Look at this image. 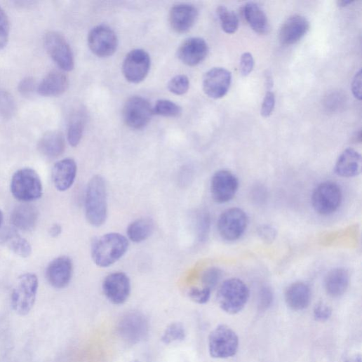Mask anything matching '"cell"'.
<instances>
[{
  "mask_svg": "<svg viewBox=\"0 0 362 362\" xmlns=\"http://www.w3.org/2000/svg\"><path fill=\"white\" fill-rule=\"evenodd\" d=\"M85 214L88 222L95 227L105 224L108 217L107 189L100 175L89 180L85 195Z\"/></svg>",
  "mask_w": 362,
  "mask_h": 362,
  "instance_id": "1",
  "label": "cell"
},
{
  "mask_svg": "<svg viewBox=\"0 0 362 362\" xmlns=\"http://www.w3.org/2000/svg\"><path fill=\"white\" fill-rule=\"evenodd\" d=\"M128 239L119 233H109L96 239L92 246V257L100 267H108L127 252Z\"/></svg>",
  "mask_w": 362,
  "mask_h": 362,
  "instance_id": "2",
  "label": "cell"
},
{
  "mask_svg": "<svg viewBox=\"0 0 362 362\" xmlns=\"http://www.w3.org/2000/svg\"><path fill=\"white\" fill-rule=\"evenodd\" d=\"M249 298V290L240 279H231L220 287L217 300L220 307L226 313L236 314L246 307Z\"/></svg>",
  "mask_w": 362,
  "mask_h": 362,
  "instance_id": "3",
  "label": "cell"
},
{
  "mask_svg": "<svg viewBox=\"0 0 362 362\" xmlns=\"http://www.w3.org/2000/svg\"><path fill=\"white\" fill-rule=\"evenodd\" d=\"M11 192L17 200L25 203L39 199L43 195V185L38 173L30 168L18 170L12 178Z\"/></svg>",
  "mask_w": 362,
  "mask_h": 362,
  "instance_id": "4",
  "label": "cell"
},
{
  "mask_svg": "<svg viewBox=\"0 0 362 362\" xmlns=\"http://www.w3.org/2000/svg\"><path fill=\"white\" fill-rule=\"evenodd\" d=\"M39 288L38 278L35 274L21 276L12 293L13 309L20 315H27L32 309Z\"/></svg>",
  "mask_w": 362,
  "mask_h": 362,
  "instance_id": "5",
  "label": "cell"
},
{
  "mask_svg": "<svg viewBox=\"0 0 362 362\" xmlns=\"http://www.w3.org/2000/svg\"><path fill=\"white\" fill-rule=\"evenodd\" d=\"M239 345L238 335L225 325L217 326L209 336V352L215 358H227L234 356L239 349Z\"/></svg>",
  "mask_w": 362,
  "mask_h": 362,
  "instance_id": "6",
  "label": "cell"
},
{
  "mask_svg": "<svg viewBox=\"0 0 362 362\" xmlns=\"http://www.w3.org/2000/svg\"><path fill=\"white\" fill-rule=\"evenodd\" d=\"M149 330V321L140 312L132 311L125 314L119 321L117 331L126 343L134 345L145 340Z\"/></svg>",
  "mask_w": 362,
  "mask_h": 362,
  "instance_id": "7",
  "label": "cell"
},
{
  "mask_svg": "<svg viewBox=\"0 0 362 362\" xmlns=\"http://www.w3.org/2000/svg\"><path fill=\"white\" fill-rule=\"evenodd\" d=\"M342 199L340 187L332 181L320 184L314 191L311 203L314 210L321 215H329L337 210Z\"/></svg>",
  "mask_w": 362,
  "mask_h": 362,
  "instance_id": "8",
  "label": "cell"
},
{
  "mask_svg": "<svg viewBox=\"0 0 362 362\" xmlns=\"http://www.w3.org/2000/svg\"><path fill=\"white\" fill-rule=\"evenodd\" d=\"M43 42L48 53L60 68L66 72L74 69L73 53L66 39L61 34L50 32L45 35Z\"/></svg>",
  "mask_w": 362,
  "mask_h": 362,
  "instance_id": "9",
  "label": "cell"
},
{
  "mask_svg": "<svg viewBox=\"0 0 362 362\" xmlns=\"http://www.w3.org/2000/svg\"><path fill=\"white\" fill-rule=\"evenodd\" d=\"M248 226V217L244 211L234 208L224 211L220 217L217 229L220 235L226 241L239 239Z\"/></svg>",
  "mask_w": 362,
  "mask_h": 362,
  "instance_id": "10",
  "label": "cell"
},
{
  "mask_svg": "<svg viewBox=\"0 0 362 362\" xmlns=\"http://www.w3.org/2000/svg\"><path fill=\"white\" fill-rule=\"evenodd\" d=\"M88 45L95 55L107 58L116 51L119 40L112 29L106 25H100L89 32Z\"/></svg>",
  "mask_w": 362,
  "mask_h": 362,
  "instance_id": "11",
  "label": "cell"
},
{
  "mask_svg": "<svg viewBox=\"0 0 362 362\" xmlns=\"http://www.w3.org/2000/svg\"><path fill=\"white\" fill-rule=\"evenodd\" d=\"M153 115V108L147 100L141 97L130 98L123 109V119L126 124L135 130L145 128Z\"/></svg>",
  "mask_w": 362,
  "mask_h": 362,
  "instance_id": "12",
  "label": "cell"
},
{
  "mask_svg": "<svg viewBox=\"0 0 362 362\" xmlns=\"http://www.w3.org/2000/svg\"><path fill=\"white\" fill-rule=\"evenodd\" d=\"M150 67L149 54L144 50L135 49L126 55L123 64V73L129 82L139 83L145 79Z\"/></svg>",
  "mask_w": 362,
  "mask_h": 362,
  "instance_id": "13",
  "label": "cell"
},
{
  "mask_svg": "<svg viewBox=\"0 0 362 362\" xmlns=\"http://www.w3.org/2000/svg\"><path fill=\"white\" fill-rule=\"evenodd\" d=\"M239 189V180L230 171L220 170L212 177L210 191L215 202L223 204L235 196Z\"/></svg>",
  "mask_w": 362,
  "mask_h": 362,
  "instance_id": "14",
  "label": "cell"
},
{
  "mask_svg": "<svg viewBox=\"0 0 362 362\" xmlns=\"http://www.w3.org/2000/svg\"><path fill=\"white\" fill-rule=\"evenodd\" d=\"M231 83V72L223 67H215L206 74L203 87L204 93L208 97L219 100L227 94Z\"/></svg>",
  "mask_w": 362,
  "mask_h": 362,
  "instance_id": "15",
  "label": "cell"
},
{
  "mask_svg": "<svg viewBox=\"0 0 362 362\" xmlns=\"http://www.w3.org/2000/svg\"><path fill=\"white\" fill-rule=\"evenodd\" d=\"M102 289L105 296L112 303L116 305L123 304L130 295V279L122 272L113 273L105 279Z\"/></svg>",
  "mask_w": 362,
  "mask_h": 362,
  "instance_id": "16",
  "label": "cell"
},
{
  "mask_svg": "<svg viewBox=\"0 0 362 362\" xmlns=\"http://www.w3.org/2000/svg\"><path fill=\"white\" fill-rule=\"evenodd\" d=\"M73 274L72 260L67 256L54 259L46 269V279L56 289H63L69 284Z\"/></svg>",
  "mask_w": 362,
  "mask_h": 362,
  "instance_id": "17",
  "label": "cell"
},
{
  "mask_svg": "<svg viewBox=\"0 0 362 362\" xmlns=\"http://www.w3.org/2000/svg\"><path fill=\"white\" fill-rule=\"evenodd\" d=\"M207 42L198 37L190 38L180 46L177 51L178 59L184 64L194 67L201 64L208 56Z\"/></svg>",
  "mask_w": 362,
  "mask_h": 362,
  "instance_id": "18",
  "label": "cell"
},
{
  "mask_svg": "<svg viewBox=\"0 0 362 362\" xmlns=\"http://www.w3.org/2000/svg\"><path fill=\"white\" fill-rule=\"evenodd\" d=\"M198 17V10L194 6L177 5L173 7L170 11L169 23L175 32L185 34L194 26Z\"/></svg>",
  "mask_w": 362,
  "mask_h": 362,
  "instance_id": "19",
  "label": "cell"
},
{
  "mask_svg": "<svg viewBox=\"0 0 362 362\" xmlns=\"http://www.w3.org/2000/svg\"><path fill=\"white\" fill-rule=\"evenodd\" d=\"M77 166L75 161L67 158L57 162L52 170V179L55 189L61 192L69 189L75 180Z\"/></svg>",
  "mask_w": 362,
  "mask_h": 362,
  "instance_id": "20",
  "label": "cell"
},
{
  "mask_svg": "<svg viewBox=\"0 0 362 362\" xmlns=\"http://www.w3.org/2000/svg\"><path fill=\"white\" fill-rule=\"evenodd\" d=\"M309 21L303 16L294 15L288 18L280 31V41L283 45L291 46L300 41L308 32Z\"/></svg>",
  "mask_w": 362,
  "mask_h": 362,
  "instance_id": "21",
  "label": "cell"
},
{
  "mask_svg": "<svg viewBox=\"0 0 362 362\" xmlns=\"http://www.w3.org/2000/svg\"><path fill=\"white\" fill-rule=\"evenodd\" d=\"M68 86L67 75L59 71H53L39 83L37 92L43 97H58L66 92Z\"/></svg>",
  "mask_w": 362,
  "mask_h": 362,
  "instance_id": "22",
  "label": "cell"
},
{
  "mask_svg": "<svg viewBox=\"0 0 362 362\" xmlns=\"http://www.w3.org/2000/svg\"><path fill=\"white\" fill-rule=\"evenodd\" d=\"M285 300L288 307L295 311L307 309L311 300L310 288L304 283H295L286 291Z\"/></svg>",
  "mask_w": 362,
  "mask_h": 362,
  "instance_id": "23",
  "label": "cell"
},
{
  "mask_svg": "<svg viewBox=\"0 0 362 362\" xmlns=\"http://www.w3.org/2000/svg\"><path fill=\"white\" fill-rule=\"evenodd\" d=\"M361 168L360 154L354 149L348 148L339 156L335 166V171L341 177H351L359 174Z\"/></svg>",
  "mask_w": 362,
  "mask_h": 362,
  "instance_id": "24",
  "label": "cell"
},
{
  "mask_svg": "<svg viewBox=\"0 0 362 362\" xmlns=\"http://www.w3.org/2000/svg\"><path fill=\"white\" fill-rule=\"evenodd\" d=\"M39 211L36 207L29 204L18 206L11 214L13 226L22 231L33 230L39 220Z\"/></svg>",
  "mask_w": 362,
  "mask_h": 362,
  "instance_id": "25",
  "label": "cell"
},
{
  "mask_svg": "<svg viewBox=\"0 0 362 362\" xmlns=\"http://www.w3.org/2000/svg\"><path fill=\"white\" fill-rule=\"evenodd\" d=\"M349 276L344 268H335L329 272L325 280L328 295L336 298L342 296L349 287Z\"/></svg>",
  "mask_w": 362,
  "mask_h": 362,
  "instance_id": "26",
  "label": "cell"
},
{
  "mask_svg": "<svg viewBox=\"0 0 362 362\" xmlns=\"http://www.w3.org/2000/svg\"><path fill=\"white\" fill-rule=\"evenodd\" d=\"M39 152L45 156L55 159L62 155L65 149L63 135L58 131L46 133L38 144Z\"/></svg>",
  "mask_w": 362,
  "mask_h": 362,
  "instance_id": "27",
  "label": "cell"
},
{
  "mask_svg": "<svg viewBox=\"0 0 362 362\" xmlns=\"http://www.w3.org/2000/svg\"><path fill=\"white\" fill-rule=\"evenodd\" d=\"M244 18L252 29L259 34H266L269 25L267 16L258 5L254 3L246 4L243 8Z\"/></svg>",
  "mask_w": 362,
  "mask_h": 362,
  "instance_id": "28",
  "label": "cell"
},
{
  "mask_svg": "<svg viewBox=\"0 0 362 362\" xmlns=\"http://www.w3.org/2000/svg\"><path fill=\"white\" fill-rule=\"evenodd\" d=\"M154 230V221L149 217L140 218L133 222L127 229L128 239L136 243L146 241Z\"/></svg>",
  "mask_w": 362,
  "mask_h": 362,
  "instance_id": "29",
  "label": "cell"
},
{
  "mask_svg": "<svg viewBox=\"0 0 362 362\" xmlns=\"http://www.w3.org/2000/svg\"><path fill=\"white\" fill-rule=\"evenodd\" d=\"M0 240L6 243L13 253L22 257H28L32 253V248L29 242L15 231L5 232Z\"/></svg>",
  "mask_w": 362,
  "mask_h": 362,
  "instance_id": "30",
  "label": "cell"
},
{
  "mask_svg": "<svg viewBox=\"0 0 362 362\" xmlns=\"http://www.w3.org/2000/svg\"><path fill=\"white\" fill-rule=\"evenodd\" d=\"M217 16L223 31L228 34H234L239 28V19L236 14L224 6L217 10Z\"/></svg>",
  "mask_w": 362,
  "mask_h": 362,
  "instance_id": "31",
  "label": "cell"
},
{
  "mask_svg": "<svg viewBox=\"0 0 362 362\" xmlns=\"http://www.w3.org/2000/svg\"><path fill=\"white\" fill-rule=\"evenodd\" d=\"M187 330L182 323L174 322L170 324L165 330L161 341L166 344L180 342L185 340Z\"/></svg>",
  "mask_w": 362,
  "mask_h": 362,
  "instance_id": "32",
  "label": "cell"
},
{
  "mask_svg": "<svg viewBox=\"0 0 362 362\" xmlns=\"http://www.w3.org/2000/svg\"><path fill=\"white\" fill-rule=\"evenodd\" d=\"M84 129V119L81 115L74 116L70 121L67 139L72 147H76L80 143Z\"/></svg>",
  "mask_w": 362,
  "mask_h": 362,
  "instance_id": "33",
  "label": "cell"
},
{
  "mask_svg": "<svg viewBox=\"0 0 362 362\" xmlns=\"http://www.w3.org/2000/svg\"><path fill=\"white\" fill-rule=\"evenodd\" d=\"M153 113L163 117L175 118L182 113V109L171 101L161 100L156 103L153 108Z\"/></svg>",
  "mask_w": 362,
  "mask_h": 362,
  "instance_id": "34",
  "label": "cell"
},
{
  "mask_svg": "<svg viewBox=\"0 0 362 362\" xmlns=\"http://www.w3.org/2000/svg\"><path fill=\"white\" fill-rule=\"evenodd\" d=\"M17 106L13 97L5 90H0V116L10 119L16 114Z\"/></svg>",
  "mask_w": 362,
  "mask_h": 362,
  "instance_id": "35",
  "label": "cell"
},
{
  "mask_svg": "<svg viewBox=\"0 0 362 362\" xmlns=\"http://www.w3.org/2000/svg\"><path fill=\"white\" fill-rule=\"evenodd\" d=\"M190 87V81L187 76L179 74L172 78L168 83V88L175 95L181 96L187 94Z\"/></svg>",
  "mask_w": 362,
  "mask_h": 362,
  "instance_id": "36",
  "label": "cell"
},
{
  "mask_svg": "<svg viewBox=\"0 0 362 362\" xmlns=\"http://www.w3.org/2000/svg\"><path fill=\"white\" fill-rule=\"evenodd\" d=\"M222 277V270L217 267H210L204 271L201 277L203 288L212 291L220 283Z\"/></svg>",
  "mask_w": 362,
  "mask_h": 362,
  "instance_id": "37",
  "label": "cell"
},
{
  "mask_svg": "<svg viewBox=\"0 0 362 362\" xmlns=\"http://www.w3.org/2000/svg\"><path fill=\"white\" fill-rule=\"evenodd\" d=\"M10 21L6 12L0 7V50L4 49L9 41Z\"/></svg>",
  "mask_w": 362,
  "mask_h": 362,
  "instance_id": "38",
  "label": "cell"
},
{
  "mask_svg": "<svg viewBox=\"0 0 362 362\" xmlns=\"http://www.w3.org/2000/svg\"><path fill=\"white\" fill-rule=\"evenodd\" d=\"M274 300V293L269 288H263L261 289L259 295L257 306L260 311H267L272 304H273Z\"/></svg>",
  "mask_w": 362,
  "mask_h": 362,
  "instance_id": "39",
  "label": "cell"
},
{
  "mask_svg": "<svg viewBox=\"0 0 362 362\" xmlns=\"http://www.w3.org/2000/svg\"><path fill=\"white\" fill-rule=\"evenodd\" d=\"M211 290L203 288H193L189 292V297L190 299L196 304H205L208 303L210 299Z\"/></svg>",
  "mask_w": 362,
  "mask_h": 362,
  "instance_id": "40",
  "label": "cell"
},
{
  "mask_svg": "<svg viewBox=\"0 0 362 362\" xmlns=\"http://www.w3.org/2000/svg\"><path fill=\"white\" fill-rule=\"evenodd\" d=\"M196 225L199 239L200 241H204L210 230V219L208 214L201 213L198 216Z\"/></svg>",
  "mask_w": 362,
  "mask_h": 362,
  "instance_id": "41",
  "label": "cell"
},
{
  "mask_svg": "<svg viewBox=\"0 0 362 362\" xmlns=\"http://www.w3.org/2000/svg\"><path fill=\"white\" fill-rule=\"evenodd\" d=\"M37 88L36 82L32 77L25 78L20 81L18 86L20 93L25 98L31 97Z\"/></svg>",
  "mask_w": 362,
  "mask_h": 362,
  "instance_id": "42",
  "label": "cell"
},
{
  "mask_svg": "<svg viewBox=\"0 0 362 362\" xmlns=\"http://www.w3.org/2000/svg\"><path fill=\"white\" fill-rule=\"evenodd\" d=\"M276 106V95L273 92L267 93L261 107V115L269 117L273 114Z\"/></svg>",
  "mask_w": 362,
  "mask_h": 362,
  "instance_id": "43",
  "label": "cell"
},
{
  "mask_svg": "<svg viewBox=\"0 0 362 362\" xmlns=\"http://www.w3.org/2000/svg\"><path fill=\"white\" fill-rule=\"evenodd\" d=\"M332 316L331 308L325 303L321 302L314 309V317L319 322L327 321Z\"/></svg>",
  "mask_w": 362,
  "mask_h": 362,
  "instance_id": "44",
  "label": "cell"
},
{
  "mask_svg": "<svg viewBox=\"0 0 362 362\" xmlns=\"http://www.w3.org/2000/svg\"><path fill=\"white\" fill-rule=\"evenodd\" d=\"M254 67V59L250 53H245L241 57L240 68L243 76L249 75Z\"/></svg>",
  "mask_w": 362,
  "mask_h": 362,
  "instance_id": "45",
  "label": "cell"
},
{
  "mask_svg": "<svg viewBox=\"0 0 362 362\" xmlns=\"http://www.w3.org/2000/svg\"><path fill=\"white\" fill-rule=\"evenodd\" d=\"M344 96L340 93H334L329 95L326 101V107L331 110L338 109L344 102Z\"/></svg>",
  "mask_w": 362,
  "mask_h": 362,
  "instance_id": "46",
  "label": "cell"
},
{
  "mask_svg": "<svg viewBox=\"0 0 362 362\" xmlns=\"http://www.w3.org/2000/svg\"><path fill=\"white\" fill-rule=\"evenodd\" d=\"M257 231L260 237L267 243L274 241L277 234L276 229L269 225H262Z\"/></svg>",
  "mask_w": 362,
  "mask_h": 362,
  "instance_id": "47",
  "label": "cell"
},
{
  "mask_svg": "<svg viewBox=\"0 0 362 362\" xmlns=\"http://www.w3.org/2000/svg\"><path fill=\"white\" fill-rule=\"evenodd\" d=\"M361 70L356 73L351 83L353 95L358 100H361Z\"/></svg>",
  "mask_w": 362,
  "mask_h": 362,
  "instance_id": "48",
  "label": "cell"
},
{
  "mask_svg": "<svg viewBox=\"0 0 362 362\" xmlns=\"http://www.w3.org/2000/svg\"><path fill=\"white\" fill-rule=\"evenodd\" d=\"M62 233V227L60 225L55 224L51 227L49 230V234L53 238L59 236Z\"/></svg>",
  "mask_w": 362,
  "mask_h": 362,
  "instance_id": "49",
  "label": "cell"
},
{
  "mask_svg": "<svg viewBox=\"0 0 362 362\" xmlns=\"http://www.w3.org/2000/svg\"><path fill=\"white\" fill-rule=\"evenodd\" d=\"M344 362H361V355L356 354L347 359Z\"/></svg>",
  "mask_w": 362,
  "mask_h": 362,
  "instance_id": "50",
  "label": "cell"
},
{
  "mask_svg": "<svg viewBox=\"0 0 362 362\" xmlns=\"http://www.w3.org/2000/svg\"><path fill=\"white\" fill-rule=\"evenodd\" d=\"M352 1H344V0H342V1H338L337 5L340 8H344L351 4Z\"/></svg>",
  "mask_w": 362,
  "mask_h": 362,
  "instance_id": "51",
  "label": "cell"
},
{
  "mask_svg": "<svg viewBox=\"0 0 362 362\" xmlns=\"http://www.w3.org/2000/svg\"><path fill=\"white\" fill-rule=\"evenodd\" d=\"M4 213L1 210H0V227H1V225L4 222Z\"/></svg>",
  "mask_w": 362,
  "mask_h": 362,
  "instance_id": "52",
  "label": "cell"
},
{
  "mask_svg": "<svg viewBox=\"0 0 362 362\" xmlns=\"http://www.w3.org/2000/svg\"><path fill=\"white\" fill-rule=\"evenodd\" d=\"M131 362H140V361H138V360H133V361H131Z\"/></svg>",
  "mask_w": 362,
  "mask_h": 362,
  "instance_id": "53",
  "label": "cell"
}]
</instances>
